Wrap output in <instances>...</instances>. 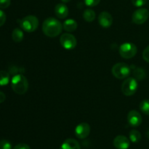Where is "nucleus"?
<instances>
[{
  "mask_svg": "<svg viewBox=\"0 0 149 149\" xmlns=\"http://www.w3.org/2000/svg\"><path fill=\"white\" fill-rule=\"evenodd\" d=\"M11 0H0V9H6L10 7Z\"/></svg>",
  "mask_w": 149,
  "mask_h": 149,
  "instance_id": "25",
  "label": "nucleus"
},
{
  "mask_svg": "<svg viewBox=\"0 0 149 149\" xmlns=\"http://www.w3.org/2000/svg\"><path fill=\"white\" fill-rule=\"evenodd\" d=\"M98 23L102 27L107 29L112 25L113 17L108 12H102L98 16Z\"/></svg>",
  "mask_w": 149,
  "mask_h": 149,
  "instance_id": "11",
  "label": "nucleus"
},
{
  "mask_svg": "<svg viewBox=\"0 0 149 149\" xmlns=\"http://www.w3.org/2000/svg\"><path fill=\"white\" fill-rule=\"evenodd\" d=\"M6 21V14L0 10V27L2 26L4 24Z\"/></svg>",
  "mask_w": 149,
  "mask_h": 149,
  "instance_id": "27",
  "label": "nucleus"
},
{
  "mask_svg": "<svg viewBox=\"0 0 149 149\" xmlns=\"http://www.w3.org/2000/svg\"><path fill=\"white\" fill-rule=\"evenodd\" d=\"M146 135H147V137H148V138H149V130L148 131H147V132H146Z\"/></svg>",
  "mask_w": 149,
  "mask_h": 149,
  "instance_id": "31",
  "label": "nucleus"
},
{
  "mask_svg": "<svg viewBox=\"0 0 149 149\" xmlns=\"http://www.w3.org/2000/svg\"><path fill=\"white\" fill-rule=\"evenodd\" d=\"M13 149H31L30 146L26 143H19L16 145Z\"/></svg>",
  "mask_w": 149,
  "mask_h": 149,
  "instance_id": "28",
  "label": "nucleus"
},
{
  "mask_svg": "<svg viewBox=\"0 0 149 149\" xmlns=\"http://www.w3.org/2000/svg\"><path fill=\"white\" fill-rule=\"evenodd\" d=\"M138 88V80L134 77H129L122 84V92L126 96L133 95Z\"/></svg>",
  "mask_w": 149,
  "mask_h": 149,
  "instance_id": "5",
  "label": "nucleus"
},
{
  "mask_svg": "<svg viewBox=\"0 0 149 149\" xmlns=\"http://www.w3.org/2000/svg\"><path fill=\"white\" fill-rule=\"evenodd\" d=\"M10 74L5 71H0V86L4 87L10 82Z\"/></svg>",
  "mask_w": 149,
  "mask_h": 149,
  "instance_id": "17",
  "label": "nucleus"
},
{
  "mask_svg": "<svg viewBox=\"0 0 149 149\" xmlns=\"http://www.w3.org/2000/svg\"><path fill=\"white\" fill-rule=\"evenodd\" d=\"M61 46L65 49H73L77 46V39L74 35L69 33H63L60 38Z\"/></svg>",
  "mask_w": 149,
  "mask_h": 149,
  "instance_id": "7",
  "label": "nucleus"
},
{
  "mask_svg": "<svg viewBox=\"0 0 149 149\" xmlns=\"http://www.w3.org/2000/svg\"><path fill=\"white\" fill-rule=\"evenodd\" d=\"M149 11L146 8H139L135 10L132 16V20L137 25L143 24L148 19Z\"/></svg>",
  "mask_w": 149,
  "mask_h": 149,
  "instance_id": "8",
  "label": "nucleus"
},
{
  "mask_svg": "<svg viewBox=\"0 0 149 149\" xmlns=\"http://www.w3.org/2000/svg\"><path fill=\"white\" fill-rule=\"evenodd\" d=\"M112 74L116 78L119 79H126L130 75L131 68L130 65L125 63H118L115 64L112 68Z\"/></svg>",
  "mask_w": 149,
  "mask_h": 149,
  "instance_id": "4",
  "label": "nucleus"
},
{
  "mask_svg": "<svg viewBox=\"0 0 149 149\" xmlns=\"http://www.w3.org/2000/svg\"><path fill=\"white\" fill-rule=\"evenodd\" d=\"M11 87L15 93L23 95L29 89V81L23 74H17L12 78Z\"/></svg>",
  "mask_w": 149,
  "mask_h": 149,
  "instance_id": "2",
  "label": "nucleus"
},
{
  "mask_svg": "<svg viewBox=\"0 0 149 149\" xmlns=\"http://www.w3.org/2000/svg\"><path fill=\"white\" fill-rule=\"evenodd\" d=\"M147 2V0H132V3L135 7H141L145 5Z\"/></svg>",
  "mask_w": 149,
  "mask_h": 149,
  "instance_id": "23",
  "label": "nucleus"
},
{
  "mask_svg": "<svg viewBox=\"0 0 149 149\" xmlns=\"http://www.w3.org/2000/svg\"><path fill=\"white\" fill-rule=\"evenodd\" d=\"M95 13L91 9H87V10H84V13H83L84 19L87 22H89V23L93 22L95 19Z\"/></svg>",
  "mask_w": 149,
  "mask_h": 149,
  "instance_id": "19",
  "label": "nucleus"
},
{
  "mask_svg": "<svg viewBox=\"0 0 149 149\" xmlns=\"http://www.w3.org/2000/svg\"><path fill=\"white\" fill-rule=\"evenodd\" d=\"M63 24L54 17H48L42 24V31L46 36L49 37L58 36L62 32Z\"/></svg>",
  "mask_w": 149,
  "mask_h": 149,
  "instance_id": "1",
  "label": "nucleus"
},
{
  "mask_svg": "<svg viewBox=\"0 0 149 149\" xmlns=\"http://www.w3.org/2000/svg\"><path fill=\"white\" fill-rule=\"evenodd\" d=\"M55 13L57 17L59 18H65L68 15V8L64 3H60L55 6Z\"/></svg>",
  "mask_w": 149,
  "mask_h": 149,
  "instance_id": "13",
  "label": "nucleus"
},
{
  "mask_svg": "<svg viewBox=\"0 0 149 149\" xmlns=\"http://www.w3.org/2000/svg\"><path fill=\"white\" fill-rule=\"evenodd\" d=\"M60 149H81V147L78 141L75 139L68 138L63 143Z\"/></svg>",
  "mask_w": 149,
  "mask_h": 149,
  "instance_id": "14",
  "label": "nucleus"
},
{
  "mask_svg": "<svg viewBox=\"0 0 149 149\" xmlns=\"http://www.w3.org/2000/svg\"><path fill=\"white\" fill-rule=\"evenodd\" d=\"M6 99V95L4 93L0 91V103H2Z\"/></svg>",
  "mask_w": 149,
  "mask_h": 149,
  "instance_id": "29",
  "label": "nucleus"
},
{
  "mask_svg": "<svg viewBox=\"0 0 149 149\" xmlns=\"http://www.w3.org/2000/svg\"><path fill=\"white\" fill-rule=\"evenodd\" d=\"M130 145V140L125 135H118L113 140V146L117 149H128Z\"/></svg>",
  "mask_w": 149,
  "mask_h": 149,
  "instance_id": "12",
  "label": "nucleus"
},
{
  "mask_svg": "<svg viewBox=\"0 0 149 149\" xmlns=\"http://www.w3.org/2000/svg\"><path fill=\"white\" fill-rule=\"evenodd\" d=\"M142 116L141 113L135 110H132L127 115L128 124L132 127H138L142 123Z\"/></svg>",
  "mask_w": 149,
  "mask_h": 149,
  "instance_id": "9",
  "label": "nucleus"
},
{
  "mask_svg": "<svg viewBox=\"0 0 149 149\" xmlns=\"http://www.w3.org/2000/svg\"><path fill=\"white\" fill-rule=\"evenodd\" d=\"M100 0H84V3L89 7H95L100 3Z\"/></svg>",
  "mask_w": 149,
  "mask_h": 149,
  "instance_id": "24",
  "label": "nucleus"
},
{
  "mask_svg": "<svg viewBox=\"0 0 149 149\" xmlns=\"http://www.w3.org/2000/svg\"><path fill=\"white\" fill-rule=\"evenodd\" d=\"M77 23L74 19H68L63 24V27L65 31L73 32L77 29Z\"/></svg>",
  "mask_w": 149,
  "mask_h": 149,
  "instance_id": "15",
  "label": "nucleus"
},
{
  "mask_svg": "<svg viewBox=\"0 0 149 149\" xmlns=\"http://www.w3.org/2000/svg\"><path fill=\"white\" fill-rule=\"evenodd\" d=\"M138 52L136 45L131 42L124 43L119 47V54L125 59H130L135 56Z\"/></svg>",
  "mask_w": 149,
  "mask_h": 149,
  "instance_id": "6",
  "label": "nucleus"
},
{
  "mask_svg": "<svg viewBox=\"0 0 149 149\" xmlns=\"http://www.w3.org/2000/svg\"><path fill=\"white\" fill-rule=\"evenodd\" d=\"M140 110L145 114L149 116V100H144L140 103Z\"/></svg>",
  "mask_w": 149,
  "mask_h": 149,
  "instance_id": "21",
  "label": "nucleus"
},
{
  "mask_svg": "<svg viewBox=\"0 0 149 149\" xmlns=\"http://www.w3.org/2000/svg\"><path fill=\"white\" fill-rule=\"evenodd\" d=\"M130 140L131 142L134 143H137L140 142L141 140V134L139 131L136 130H132L130 131L129 134Z\"/></svg>",
  "mask_w": 149,
  "mask_h": 149,
  "instance_id": "18",
  "label": "nucleus"
},
{
  "mask_svg": "<svg viewBox=\"0 0 149 149\" xmlns=\"http://www.w3.org/2000/svg\"><path fill=\"white\" fill-rule=\"evenodd\" d=\"M19 24L25 31L31 33L37 29L39 26V20L34 15H28L19 20Z\"/></svg>",
  "mask_w": 149,
  "mask_h": 149,
  "instance_id": "3",
  "label": "nucleus"
},
{
  "mask_svg": "<svg viewBox=\"0 0 149 149\" xmlns=\"http://www.w3.org/2000/svg\"><path fill=\"white\" fill-rule=\"evenodd\" d=\"M61 1H62L63 3H68V2H69L71 0H61Z\"/></svg>",
  "mask_w": 149,
  "mask_h": 149,
  "instance_id": "30",
  "label": "nucleus"
},
{
  "mask_svg": "<svg viewBox=\"0 0 149 149\" xmlns=\"http://www.w3.org/2000/svg\"><path fill=\"white\" fill-rule=\"evenodd\" d=\"M74 132H75L77 138H79V139H84L90 135V126L87 123L83 122L76 127Z\"/></svg>",
  "mask_w": 149,
  "mask_h": 149,
  "instance_id": "10",
  "label": "nucleus"
},
{
  "mask_svg": "<svg viewBox=\"0 0 149 149\" xmlns=\"http://www.w3.org/2000/svg\"><path fill=\"white\" fill-rule=\"evenodd\" d=\"M134 78L136 79L138 81H142L146 77V71L142 68H136L133 71Z\"/></svg>",
  "mask_w": 149,
  "mask_h": 149,
  "instance_id": "20",
  "label": "nucleus"
},
{
  "mask_svg": "<svg viewBox=\"0 0 149 149\" xmlns=\"http://www.w3.org/2000/svg\"><path fill=\"white\" fill-rule=\"evenodd\" d=\"M143 58L146 62L149 63V45L143 52Z\"/></svg>",
  "mask_w": 149,
  "mask_h": 149,
  "instance_id": "26",
  "label": "nucleus"
},
{
  "mask_svg": "<svg viewBox=\"0 0 149 149\" xmlns=\"http://www.w3.org/2000/svg\"><path fill=\"white\" fill-rule=\"evenodd\" d=\"M23 37H24V34L21 29L17 28L13 30V33H12V38L15 42H20L23 39Z\"/></svg>",
  "mask_w": 149,
  "mask_h": 149,
  "instance_id": "16",
  "label": "nucleus"
},
{
  "mask_svg": "<svg viewBox=\"0 0 149 149\" xmlns=\"http://www.w3.org/2000/svg\"><path fill=\"white\" fill-rule=\"evenodd\" d=\"M0 149H12V144L7 140L0 141Z\"/></svg>",
  "mask_w": 149,
  "mask_h": 149,
  "instance_id": "22",
  "label": "nucleus"
}]
</instances>
